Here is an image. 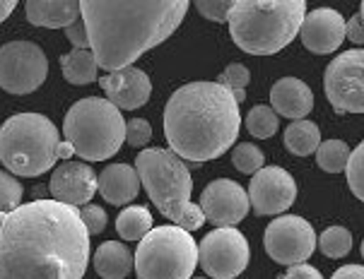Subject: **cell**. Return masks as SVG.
Returning <instances> with one entry per match:
<instances>
[{
    "instance_id": "cell-41",
    "label": "cell",
    "mask_w": 364,
    "mask_h": 279,
    "mask_svg": "<svg viewBox=\"0 0 364 279\" xmlns=\"http://www.w3.org/2000/svg\"><path fill=\"white\" fill-rule=\"evenodd\" d=\"M5 221H8V214H5V212H0V231H3Z\"/></svg>"
},
{
    "instance_id": "cell-16",
    "label": "cell",
    "mask_w": 364,
    "mask_h": 279,
    "mask_svg": "<svg viewBox=\"0 0 364 279\" xmlns=\"http://www.w3.org/2000/svg\"><path fill=\"white\" fill-rule=\"evenodd\" d=\"M348 36V22L338 10L333 8H316L306 12L304 24L299 29V39L311 53L328 55Z\"/></svg>"
},
{
    "instance_id": "cell-43",
    "label": "cell",
    "mask_w": 364,
    "mask_h": 279,
    "mask_svg": "<svg viewBox=\"0 0 364 279\" xmlns=\"http://www.w3.org/2000/svg\"><path fill=\"white\" fill-rule=\"evenodd\" d=\"M362 258H364V241H362Z\"/></svg>"
},
{
    "instance_id": "cell-30",
    "label": "cell",
    "mask_w": 364,
    "mask_h": 279,
    "mask_svg": "<svg viewBox=\"0 0 364 279\" xmlns=\"http://www.w3.org/2000/svg\"><path fill=\"white\" fill-rule=\"evenodd\" d=\"M22 183L8 171H0V212L10 214L22 207Z\"/></svg>"
},
{
    "instance_id": "cell-26",
    "label": "cell",
    "mask_w": 364,
    "mask_h": 279,
    "mask_svg": "<svg viewBox=\"0 0 364 279\" xmlns=\"http://www.w3.org/2000/svg\"><path fill=\"white\" fill-rule=\"evenodd\" d=\"M277 123H280V119H277L275 111L270 106H261V104L246 114V130L258 140L273 138L277 133Z\"/></svg>"
},
{
    "instance_id": "cell-33",
    "label": "cell",
    "mask_w": 364,
    "mask_h": 279,
    "mask_svg": "<svg viewBox=\"0 0 364 279\" xmlns=\"http://www.w3.org/2000/svg\"><path fill=\"white\" fill-rule=\"evenodd\" d=\"M152 140V126L143 119H133L126 123V142L131 147H145Z\"/></svg>"
},
{
    "instance_id": "cell-36",
    "label": "cell",
    "mask_w": 364,
    "mask_h": 279,
    "mask_svg": "<svg viewBox=\"0 0 364 279\" xmlns=\"http://www.w3.org/2000/svg\"><path fill=\"white\" fill-rule=\"evenodd\" d=\"M280 279H323L321 277V272L316 268H311V265H294V268H289L285 275Z\"/></svg>"
},
{
    "instance_id": "cell-6",
    "label": "cell",
    "mask_w": 364,
    "mask_h": 279,
    "mask_svg": "<svg viewBox=\"0 0 364 279\" xmlns=\"http://www.w3.org/2000/svg\"><path fill=\"white\" fill-rule=\"evenodd\" d=\"M58 128L41 114H15L0 126V161L15 176H41L58 161Z\"/></svg>"
},
{
    "instance_id": "cell-25",
    "label": "cell",
    "mask_w": 364,
    "mask_h": 279,
    "mask_svg": "<svg viewBox=\"0 0 364 279\" xmlns=\"http://www.w3.org/2000/svg\"><path fill=\"white\" fill-rule=\"evenodd\" d=\"M350 157H353V152H350V147L345 145L343 140H326V142H321V147H318V152H316L318 166L326 173H341V171H345V169H348V164H350Z\"/></svg>"
},
{
    "instance_id": "cell-3",
    "label": "cell",
    "mask_w": 364,
    "mask_h": 279,
    "mask_svg": "<svg viewBox=\"0 0 364 279\" xmlns=\"http://www.w3.org/2000/svg\"><path fill=\"white\" fill-rule=\"evenodd\" d=\"M239 102L220 82H188L169 97L164 135L171 152L188 161H210L239 138Z\"/></svg>"
},
{
    "instance_id": "cell-7",
    "label": "cell",
    "mask_w": 364,
    "mask_h": 279,
    "mask_svg": "<svg viewBox=\"0 0 364 279\" xmlns=\"http://www.w3.org/2000/svg\"><path fill=\"white\" fill-rule=\"evenodd\" d=\"M63 133L77 157L104 161L121 150L126 140V123L121 109H116L109 99L87 97L68 109Z\"/></svg>"
},
{
    "instance_id": "cell-39",
    "label": "cell",
    "mask_w": 364,
    "mask_h": 279,
    "mask_svg": "<svg viewBox=\"0 0 364 279\" xmlns=\"http://www.w3.org/2000/svg\"><path fill=\"white\" fill-rule=\"evenodd\" d=\"M15 8H17V3H12V0H0V22L8 20Z\"/></svg>"
},
{
    "instance_id": "cell-4",
    "label": "cell",
    "mask_w": 364,
    "mask_h": 279,
    "mask_svg": "<svg viewBox=\"0 0 364 279\" xmlns=\"http://www.w3.org/2000/svg\"><path fill=\"white\" fill-rule=\"evenodd\" d=\"M306 17L304 0H242L230 12V34L242 51L273 55L294 41Z\"/></svg>"
},
{
    "instance_id": "cell-1",
    "label": "cell",
    "mask_w": 364,
    "mask_h": 279,
    "mask_svg": "<svg viewBox=\"0 0 364 279\" xmlns=\"http://www.w3.org/2000/svg\"><path fill=\"white\" fill-rule=\"evenodd\" d=\"M90 231L77 207L34 200L8 214L0 231V279H82Z\"/></svg>"
},
{
    "instance_id": "cell-31",
    "label": "cell",
    "mask_w": 364,
    "mask_h": 279,
    "mask_svg": "<svg viewBox=\"0 0 364 279\" xmlns=\"http://www.w3.org/2000/svg\"><path fill=\"white\" fill-rule=\"evenodd\" d=\"M345 176H348L350 190L364 202V142H360V145L355 147L348 169H345Z\"/></svg>"
},
{
    "instance_id": "cell-29",
    "label": "cell",
    "mask_w": 364,
    "mask_h": 279,
    "mask_svg": "<svg viewBox=\"0 0 364 279\" xmlns=\"http://www.w3.org/2000/svg\"><path fill=\"white\" fill-rule=\"evenodd\" d=\"M218 82L222 87H227V89L234 94V99L242 104L246 99V84L251 82V72H249V67L242 63H232L225 67V72L218 77Z\"/></svg>"
},
{
    "instance_id": "cell-20",
    "label": "cell",
    "mask_w": 364,
    "mask_h": 279,
    "mask_svg": "<svg viewBox=\"0 0 364 279\" xmlns=\"http://www.w3.org/2000/svg\"><path fill=\"white\" fill-rule=\"evenodd\" d=\"M140 190V176L128 164H109L100 173V193L109 204L133 202Z\"/></svg>"
},
{
    "instance_id": "cell-32",
    "label": "cell",
    "mask_w": 364,
    "mask_h": 279,
    "mask_svg": "<svg viewBox=\"0 0 364 279\" xmlns=\"http://www.w3.org/2000/svg\"><path fill=\"white\" fill-rule=\"evenodd\" d=\"M234 8V0H200L196 3V10L210 22H227Z\"/></svg>"
},
{
    "instance_id": "cell-8",
    "label": "cell",
    "mask_w": 364,
    "mask_h": 279,
    "mask_svg": "<svg viewBox=\"0 0 364 279\" xmlns=\"http://www.w3.org/2000/svg\"><path fill=\"white\" fill-rule=\"evenodd\" d=\"M198 244L181 226L152 229L135 251L138 279H193Z\"/></svg>"
},
{
    "instance_id": "cell-18",
    "label": "cell",
    "mask_w": 364,
    "mask_h": 279,
    "mask_svg": "<svg viewBox=\"0 0 364 279\" xmlns=\"http://www.w3.org/2000/svg\"><path fill=\"white\" fill-rule=\"evenodd\" d=\"M270 109L282 119L304 121L314 109V94L309 84L297 77H282L277 80L270 89Z\"/></svg>"
},
{
    "instance_id": "cell-37",
    "label": "cell",
    "mask_w": 364,
    "mask_h": 279,
    "mask_svg": "<svg viewBox=\"0 0 364 279\" xmlns=\"http://www.w3.org/2000/svg\"><path fill=\"white\" fill-rule=\"evenodd\" d=\"M348 39L353 43H364V20L360 12L348 20Z\"/></svg>"
},
{
    "instance_id": "cell-11",
    "label": "cell",
    "mask_w": 364,
    "mask_h": 279,
    "mask_svg": "<svg viewBox=\"0 0 364 279\" xmlns=\"http://www.w3.org/2000/svg\"><path fill=\"white\" fill-rule=\"evenodd\" d=\"M198 263L213 279H234L249 265V241L234 226L213 229L198 246Z\"/></svg>"
},
{
    "instance_id": "cell-34",
    "label": "cell",
    "mask_w": 364,
    "mask_h": 279,
    "mask_svg": "<svg viewBox=\"0 0 364 279\" xmlns=\"http://www.w3.org/2000/svg\"><path fill=\"white\" fill-rule=\"evenodd\" d=\"M80 214H82V221H85V226H87L90 236L92 234L104 231V226H107V212H104L102 207H97V204H85V207L80 209Z\"/></svg>"
},
{
    "instance_id": "cell-17",
    "label": "cell",
    "mask_w": 364,
    "mask_h": 279,
    "mask_svg": "<svg viewBox=\"0 0 364 279\" xmlns=\"http://www.w3.org/2000/svg\"><path fill=\"white\" fill-rule=\"evenodd\" d=\"M102 89L104 94L116 109L121 111H135L140 106H145L147 99L152 94V82L140 67H126L119 72H109L102 80Z\"/></svg>"
},
{
    "instance_id": "cell-10",
    "label": "cell",
    "mask_w": 364,
    "mask_h": 279,
    "mask_svg": "<svg viewBox=\"0 0 364 279\" xmlns=\"http://www.w3.org/2000/svg\"><path fill=\"white\" fill-rule=\"evenodd\" d=\"M323 87L338 114H364V48H353L331 60Z\"/></svg>"
},
{
    "instance_id": "cell-22",
    "label": "cell",
    "mask_w": 364,
    "mask_h": 279,
    "mask_svg": "<svg viewBox=\"0 0 364 279\" xmlns=\"http://www.w3.org/2000/svg\"><path fill=\"white\" fill-rule=\"evenodd\" d=\"M60 70H63L65 80L70 84H90L97 80V58L95 53L90 51H80V48H73L70 53L60 55Z\"/></svg>"
},
{
    "instance_id": "cell-35",
    "label": "cell",
    "mask_w": 364,
    "mask_h": 279,
    "mask_svg": "<svg viewBox=\"0 0 364 279\" xmlns=\"http://www.w3.org/2000/svg\"><path fill=\"white\" fill-rule=\"evenodd\" d=\"M65 36H68V41H70L73 46L80 48V51H90V36H87V27H85L82 20L75 22L73 27H68Z\"/></svg>"
},
{
    "instance_id": "cell-21",
    "label": "cell",
    "mask_w": 364,
    "mask_h": 279,
    "mask_svg": "<svg viewBox=\"0 0 364 279\" xmlns=\"http://www.w3.org/2000/svg\"><path fill=\"white\" fill-rule=\"evenodd\" d=\"M95 270L104 279H126L135 268V256L121 241H107L95 253Z\"/></svg>"
},
{
    "instance_id": "cell-5",
    "label": "cell",
    "mask_w": 364,
    "mask_h": 279,
    "mask_svg": "<svg viewBox=\"0 0 364 279\" xmlns=\"http://www.w3.org/2000/svg\"><path fill=\"white\" fill-rule=\"evenodd\" d=\"M135 171L150 200L166 219H171L186 231H196L203 226L205 214L200 204L191 202L193 178L178 154L162 150V147H150L135 157Z\"/></svg>"
},
{
    "instance_id": "cell-9",
    "label": "cell",
    "mask_w": 364,
    "mask_h": 279,
    "mask_svg": "<svg viewBox=\"0 0 364 279\" xmlns=\"http://www.w3.org/2000/svg\"><path fill=\"white\" fill-rule=\"evenodd\" d=\"M48 60L34 41H8L0 46V89L29 94L46 82Z\"/></svg>"
},
{
    "instance_id": "cell-2",
    "label": "cell",
    "mask_w": 364,
    "mask_h": 279,
    "mask_svg": "<svg viewBox=\"0 0 364 279\" xmlns=\"http://www.w3.org/2000/svg\"><path fill=\"white\" fill-rule=\"evenodd\" d=\"M82 22L87 27L90 48L97 65L119 72L140 55L159 46L178 29L188 12L186 0L169 3H100L85 0Z\"/></svg>"
},
{
    "instance_id": "cell-23",
    "label": "cell",
    "mask_w": 364,
    "mask_h": 279,
    "mask_svg": "<svg viewBox=\"0 0 364 279\" xmlns=\"http://www.w3.org/2000/svg\"><path fill=\"white\" fill-rule=\"evenodd\" d=\"M285 147L297 157H309L321 147V130L314 121H294L285 130Z\"/></svg>"
},
{
    "instance_id": "cell-24",
    "label": "cell",
    "mask_w": 364,
    "mask_h": 279,
    "mask_svg": "<svg viewBox=\"0 0 364 279\" xmlns=\"http://www.w3.org/2000/svg\"><path fill=\"white\" fill-rule=\"evenodd\" d=\"M116 231L123 241H143L152 231V214L147 207L133 204L116 217Z\"/></svg>"
},
{
    "instance_id": "cell-13",
    "label": "cell",
    "mask_w": 364,
    "mask_h": 279,
    "mask_svg": "<svg viewBox=\"0 0 364 279\" xmlns=\"http://www.w3.org/2000/svg\"><path fill=\"white\" fill-rule=\"evenodd\" d=\"M249 200L256 214L282 217L297 200V181L280 166H263L249 183Z\"/></svg>"
},
{
    "instance_id": "cell-40",
    "label": "cell",
    "mask_w": 364,
    "mask_h": 279,
    "mask_svg": "<svg viewBox=\"0 0 364 279\" xmlns=\"http://www.w3.org/2000/svg\"><path fill=\"white\" fill-rule=\"evenodd\" d=\"M68 157H75V150H73L70 142H60L58 145V159H68Z\"/></svg>"
},
{
    "instance_id": "cell-15",
    "label": "cell",
    "mask_w": 364,
    "mask_h": 279,
    "mask_svg": "<svg viewBox=\"0 0 364 279\" xmlns=\"http://www.w3.org/2000/svg\"><path fill=\"white\" fill-rule=\"evenodd\" d=\"M48 190L53 200L70 204V207H80V204L85 207L100 190V176L85 161H63L53 171Z\"/></svg>"
},
{
    "instance_id": "cell-12",
    "label": "cell",
    "mask_w": 364,
    "mask_h": 279,
    "mask_svg": "<svg viewBox=\"0 0 364 279\" xmlns=\"http://www.w3.org/2000/svg\"><path fill=\"white\" fill-rule=\"evenodd\" d=\"M316 251V234L306 219L297 214L275 217L265 229V253L280 265H304Z\"/></svg>"
},
{
    "instance_id": "cell-38",
    "label": "cell",
    "mask_w": 364,
    "mask_h": 279,
    "mask_svg": "<svg viewBox=\"0 0 364 279\" xmlns=\"http://www.w3.org/2000/svg\"><path fill=\"white\" fill-rule=\"evenodd\" d=\"M331 279H364V265H345L333 272Z\"/></svg>"
},
{
    "instance_id": "cell-19",
    "label": "cell",
    "mask_w": 364,
    "mask_h": 279,
    "mask_svg": "<svg viewBox=\"0 0 364 279\" xmlns=\"http://www.w3.org/2000/svg\"><path fill=\"white\" fill-rule=\"evenodd\" d=\"M24 15L34 27L68 29L82 20V8L77 0H29L24 3Z\"/></svg>"
},
{
    "instance_id": "cell-27",
    "label": "cell",
    "mask_w": 364,
    "mask_h": 279,
    "mask_svg": "<svg viewBox=\"0 0 364 279\" xmlns=\"http://www.w3.org/2000/svg\"><path fill=\"white\" fill-rule=\"evenodd\" d=\"M318 248L326 258H345L353 248V234L345 226H328L318 236Z\"/></svg>"
},
{
    "instance_id": "cell-14",
    "label": "cell",
    "mask_w": 364,
    "mask_h": 279,
    "mask_svg": "<svg viewBox=\"0 0 364 279\" xmlns=\"http://www.w3.org/2000/svg\"><path fill=\"white\" fill-rule=\"evenodd\" d=\"M200 209L210 224L218 229H230L244 219L251 209L249 193L230 178H218L208 183L200 195Z\"/></svg>"
},
{
    "instance_id": "cell-42",
    "label": "cell",
    "mask_w": 364,
    "mask_h": 279,
    "mask_svg": "<svg viewBox=\"0 0 364 279\" xmlns=\"http://www.w3.org/2000/svg\"><path fill=\"white\" fill-rule=\"evenodd\" d=\"M360 15H362V20H364V3H362V10H360Z\"/></svg>"
},
{
    "instance_id": "cell-28",
    "label": "cell",
    "mask_w": 364,
    "mask_h": 279,
    "mask_svg": "<svg viewBox=\"0 0 364 279\" xmlns=\"http://www.w3.org/2000/svg\"><path fill=\"white\" fill-rule=\"evenodd\" d=\"M232 164L242 173H258L265 164V154L258 150L254 142H239L232 152Z\"/></svg>"
}]
</instances>
